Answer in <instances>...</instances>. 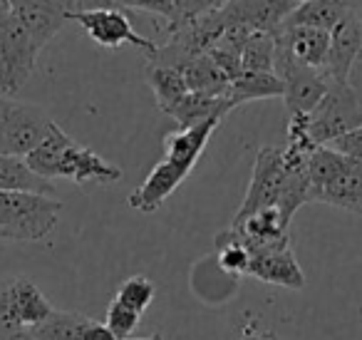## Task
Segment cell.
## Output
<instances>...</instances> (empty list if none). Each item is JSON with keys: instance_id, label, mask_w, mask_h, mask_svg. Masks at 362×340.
Masks as SVG:
<instances>
[{"instance_id": "6da1fadb", "label": "cell", "mask_w": 362, "mask_h": 340, "mask_svg": "<svg viewBox=\"0 0 362 340\" xmlns=\"http://www.w3.org/2000/svg\"><path fill=\"white\" fill-rule=\"evenodd\" d=\"M218 125H221V120H206L194 127H187V130H176L166 135V157L129 194V199H127L129 209L139 211V214H151V211L159 209L179 189L181 181L194 171L197 162L202 159V152L206 149L209 140H211Z\"/></svg>"}, {"instance_id": "7a4b0ae2", "label": "cell", "mask_w": 362, "mask_h": 340, "mask_svg": "<svg viewBox=\"0 0 362 340\" xmlns=\"http://www.w3.org/2000/svg\"><path fill=\"white\" fill-rule=\"evenodd\" d=\"M23 159L42 179H70L75 184H115L122 179V169L102 159L95 149L75 142L60 125H52L47 137Z\"/></svg>"}, {"instance_id": "3957f363", "label": "cell", "mask_w": 362, "mask_h": 340, "mask_svg": "<svg viewBox=\"0 0 362 340\" xmlns=\"http://www.w3.org/2000/svg\"><path fill=\"white\" fill-rule=\"evenodd\" d=\"M310 201L362 214V162L340 154L332 147L317 144L308 162Z\"/></svg>"}, {"instance_id": "277c9868", "label": "cell", "mask_w": 362, "mask_h": 340, "mask_svg": "<svg viewBox=\"0 0 362 340\" xmlns=\"http://www.w3.org/2000/svg\"><path fill=\"white\" fill-rule=\"evenodd\" d=\"M62 201L28 191H0V239L42 241L55 231Z\"/></svg>"}, {"instance_id": "5b68a950", "label": "cell", "mask_w": 362, "mask_h": 340, "mask_svg": "<svg viewBox=\"0 0 362 340\" xmlns=\"http://www.w3.org/2000/svg\"><path fill=\"white\" fill-rule=\"evenodd\" d=\"M362 127V102L347 82H327L320 105L308 115V135L315 144H332L337 137Z\"/></svg>"}, {"instance_id": "8992f818", "label": "cell", "mask_w": 362, "mask_h": 340, "mask_svg": "<svg viewBox=\"0 0 362 340\" xmlns=\"http://www.w3.org/2000/svg\"><path fill=\"white\" fill-rule=\"evenodd\" d=\"M37 45L13 16L0 23V95L16 97L33 77L37 65Z\"/></svg>"}, {"instance_id": "52a82bcc", "label": "cell", "mask_w": 362, "mask_h": 340, "mask_svg": "<svg viewBox=\"0 0 362 340\" xmlns=\"http://www.w3.org/2000/svg\"><path fill=\"white\" fill-rule=\"evenodd\" d=\"M67 21H75L90 40H95L102 47H110V50L132 45L146 52V57H151L156 52V42L149 40L146 35H139L132 28L124 11H119V8H90V11L67 13Z\"/></svg>"}, {"instance_id": "ba28073f", "label": "cell", "mask_w": 362, "mask_h": 340, "mask_svg": "<svg viewBox=\"0 0 362 340\" xmlns=\"http://www.w3.org/2000/svg\"><path fill=\"white\" fill-rule=\"evenodd\" d=\"M286 166H283V147H261L253 162V176L248 184L246 199L241 201L231 224H241L243 219L258 214L263 209H276L281 199Z\"/></svg>"}, {"instance_id": "9c48e42d", "label": "cell", "mask_w": 362, "mask_h": 340, "mask_svg": "<svg viewBox=\"0 0 362 340\" xmlns=\"http://www.w3.org/2000/svg\"><path fill=\"white\" fill-rule=\"evenodd\" d=\"M55 122L50 120L42 107L30 105V102H13V110L8 115L6 130H3V142H0V154L25 157L47 137L50 127Z\"/></svg>"}, {"instance_id": "30bf717a", "label": "cell", "mask_w": 362, "mask_h": 340, "mask_svg": "<svg viewBox=\"0 0 362 340\" xmlns=\"http://www.w3.org/2000/svg\"><path fill=\"white\" fill-rule=\"evenodd\" d=\"M228 239L238 241L248 256L268 254V251L288 249L291 239H288V226L283 224L278 209H263L258 214L243 219L241 224H231L223 229Z\"/></svg>"}, {"instance_id": "8fae6325", "label": "cell", "mask_w": 362, "mask_h": 340, "mask_svg": "<svg viewBox=\"0 0 362 340\" xmlns=\"http://www.w3.org/2000/svg\"><path fill=\"white\" fill-rule=\"evenodd\" d=\"M293 8V0H228L218 13L226 28L243 26L251 33H276Z\"/></svg>"}, {"instance_id": "7c38bea8", "label": "cell", "mask_w": 362, "mask_h": 340, "mask_svg": "<svg viewBox=\"0 0 362 340\" xmlns=\"http://www.w3.org/2000/svg\"><path fill=\"white\" fill-rule=\"evenodd\" d=\"M11 16L33 38L37 50L47 45L67 23V11L55 0H8Z\"/></svg>"}, {"instance_id": "4fadbf2b", "label": "cell", "mask_w": 362, "mask_h": 340, "mask_svg": "<svg viewBox=\"0 0 362 340\" xmlns=\"http://www.w3.org/2000/svg\"><path fill=\"white\" fill-rule=\"evenodd\" d=\"M362 45V16L357 11H350L335 28L330 30V42H327V55L322 72L327 80L347 82L355 55Z\"/></svg>"}, {"instance_id": "5bb4252c", "label": "cell", "mask_w": 362, "mask_h": 340, "mask_svg": "<svg viewBox=\"0 0 362 340\" xmlns=\"http://www.w3.org/2000/svg\"><path fill=\"white\" fill-rule=\"evenodd\" d=\"M246 276H253V278L263 280V283L281 285V288H291V290L305 288V273H303L300 264H298L291 246H288V249L251 256Z\"/></svg>"}, {"instance_id": "9a60e30c", "label": "cell", "mask_w": 362, "mask_h": 340, "mask_svg": "<svg viewBox=\"0 0 362 340\" xmlns=\"http://www.w3.org/2000/svg\"><path fill=\"white\" fill-rule=\"evenodd\" d=\"M273 35H276L278 45H281L296 62H300V65H305V67H313V70H322V67H325L330 33L315 30V28L281 26Z\"/></svg>"}, {"instance_id": "2e32d148", "label": "cell", "mask_w": 362, "mask_h": 340, "mask_svg": "<svg viewBox=\"0 0 362 340\" xmlns=\"http://www.w3.org/2000/svg\"><path fill=\"white\" fill-rule=\"evenodd\" d=\"M231 110H236V107H233V102L228 100V97L187 92V95L179 100V105L166 117H171V120L179 125V130H187V127H194L206 120H223Z\"/></svg>"}, {"instance_id": "e0dca14e", "label": "cell", "mask_w": 362, "mask_h": 340, "mask_svg": "<svg viewBox=\"0 0 362 340\" xmlns=\"http://www.w3.org/2000/svg\"><path fill=\"white\" fill-rule=\"evenodd\" d=\"M352 8L342 0H308L298 3L291 11V16L283 21L286 28H315V30L330 33Z\"/></svg>"}, {"instance_id": "ac0fdd59", "label": "cell", "mask_w": 362, "mask_h": 340, "mask_svg": "<svg viewBox=\"0 0 362 340\" xmlns=\"http://www.w3.org/2000/svg\"><path fill=\"white\" fill-rule=\"evenodd\" d=\"M0 191H28V194L52 196L55 186L52 181L35 174L23 157L0 154Z\"/></svg>"}, {"instance_id": "d6986e66", "label": "cell", "mask_w": 362, "mask_h": 340, "mask_svg": "<svg viewBox=\"0 0 362 340\" xmlns=\"http://www.w3.org/2000/svg\"><path fill=\"white\" fill-rule=\"evenodd\" d=\"M179 72L184 75L189 92H202V95H214V97H228V80L216 65H214L211 57L204 52V55L194 57V60L184 62L179 67Z\"/></svg>"}, {"instance_id": "ffe728a7", "label": "cell", "mask_w": 362, "mask_h": 340, "mask_svg": "<svg viewBox=\"0 0 362 340\" xmlns=\"http://www.w3.org/2000/svg\"><path fill=\"white\" fill-rule=\"evenodd\" d=\"M271 97H283V82L276 72H241L228 85V100L233 107Z\"/></svg>"}, {"instance_id": "44dd1931", "label": "cell", "mask_w": 362, "mask_h": 340, "mask_svg": "<svg viewBox=\"0 0 362 340\" xmlns=\"http://www.w3.org/2000/svg\"><path fill=\"white\" fill-rule=\"evenodd\" d=\"M144 80L146 85L151 87L156 97V105H159L161 115H169L179 100L187 95V82H184V75L174 67H164V65H156V62H149L144 70Z\"/></svg>"}, {"instance_id": "7402d4cb", "label": "cell", "mask_w": 362, "mask_h": 340, "mask_svg": "<svg viewBox=\"0 0 362 340\" xmlns=\"http://www.w3.org/2000/svg\"><path fill=\"white\" fill-rule=\"evenodd\" d=\"M90 320L92 318L85 313L52 308V313L35 328H30V333L35 340H82V333Z\"/></svg>"}, {"instance_id": "603a6c76", "label": "cell", "mask_w": 362, "mask_h": 340, "mask_svg": "<svg viewBox=\"0 0 362 340\" xmlns=\"http://www.w3.org/2000/svg\"><path fill=\"white\" fill-rule=\"evenodd\" d=\"M13 295H16L18 318H21L23 328H35L52 313L50 300L42 295V290L33 280L13 278Z\"/></svg>"}, {"instance_id": "cb8c5ba5", "label": "cell", "mask_w": 362, "mask_h": 340, "mask_svg": "<svg viewBox=\"0 0 362 340\" xmlns=\"http://www.w3.org/2000/svg\"><path fill=\"white\" fill-rule=\"evenodd\" d=\"M276 57V38L273 33H251L241 50L243 72H273Z\"/></svg>"}, {"instance_id": "d4e9b609", "label": "cell", "mask_w": 362, "mask_h": 340, "mask_svg": "<svg viewBox=\"0 0 362 340\" xmlns=\"http://www.w3.org/2000/svg\"><path fill=\"white\" fill-rule=\"evenodd\" d=\"M154 295H156L154 280L146 278V276H132V278H127L124 283L117 288L115 300H119L122 305H127V308L136 310V313L141 315L151 305Z\"/></svg>"}, {"instance_id": "484cf974", "label": "cell", "mask_w": 362, "mask_h": 340, "mask_svg": "<svg viewBox=\"0 0 362 340\" xmlns=\"http://www.w3.org/2000/svg\"><path fill=\"white\" fill-rule=\"evenodd\" d=\"M216 256H218V264H221V268L226 271V273H233V276L248 273V261H251L248 251L243 249L238 241L228 239L223 231L216 236Z\"/></svg>"}, {"instance_id": "4316f807", "label": "cell", "mask_w": 362, "mask_h": 340, "mask_svg": "<svg viewBox=\"0 0 362 340\" xmlns=\"http://www.w3.org/2000/svg\"><path fill=\"white\" fill-rule=\"evenodd\" d=\"M139 318L141 315L136 313V310L127 308V305H122L119 300L112 298V303L107 305L105 325L110 328V333L115 335L117 340H127L132 333H134L136 325H139Z\"/></svg>"}, {"instance_id": "83f0119b", "label": "cell", "mask_w": 362, "mask_h": 340, "mask_svg": "<svg viewBox=\"0 0 362 340\" xmlns=\"http://www.w3.org/2000/svg\"><path fill=\"white\" fill-rule=\"evenodd\" d=\"M16 330H23V323L18 318L16 295H13V278L0 280V335H11Z\"/></svg>"}, {"instance_id": "f1b7e54d", "label": "cell", "mask_w": 362, "mask_h": 340, "mask_svg": "<svg viewBox=\"0 0 362 340\" xmlns=\"http://www.w3.org/2000/svg\"><path fill=\"white\" fill-rule=\"evenodd\" d=\"M124 11H144V13H151V16L164 18L166 23L179 21L174 6H171V0H124Z\"/></svg>"}, {"instance_id": "f546056e", "label": "cell", "mask_w": 362, "mask_h": 340, "mask_svg": "<svg viewBox=\"0 0 362 340\" xmlns=\"http://www.w3.org/2000/svg\"><path fill=\"white\" fill-rule=\"evenodd\" d=\"M226 3L228 0H179V3H176V16H179V21H192V18L218 11V8H223Z\"/></svg>"}, {"instance_id": "4dcf8cb0", "label": "cell", "mask_w": 362, "mask_h": 340, "mask_svg": "<svg viewBox=\"0 0 362 340\" xmlns=\"http://www.w3.org/2000/svg\"><path fill=\"white\" fill-rule=\"evenodd\" d=\"M327 147H332V149L340 152V154L350 157V159H360L362 162V127H357V130L337 137V140L332 142V144H327Z\"/></svg>"}, {"instance_id": "1f68e13d", "label": "cell", "mask_w": 362, "mask_h": 340, "mask_svg": "<svg viewBox=\"0 0 362 340\" xmlns=\"http://www.w3.org/2000/svg\"><path fill=\"white\" fill-rule=\"evenodd\" d=\"M347 85H350V90L357 95V100L362 102V45H360V52L355 55V62H352L350 72H347Z\"/></svg>"}, {"instance_id": "d6a6232c", "label": "cell", "mask_w": 362, "mask_h": 340, "mask_svg": "<svg viewBox=\"0 0 362 340\" xmlns=\"http://www.w3.org/2000/svg\"><path fill=\"white\" fill-rule=\"evenodd\" d=\"M82 340H117V338L110 333V328H107L105 323L92 318L90 323H87L85 333H82Z\"/></svg>"}, {"instance_id": "836d02e7", "label": "cell", "mask_w": 362, "mask_h": 340, "mask_svg": "<svg viewBox=\"0 0 362 340\" xmlns=\"http://www.w3.org/2000/svg\"><path fill=\"white\" fill-rule=\"evenodd\" d=\"M13 102H16V97L0 95V142H3V130H6V122H8L11 110H13Z\"/></svg>"}, {"instance_id": "e575fe53", "label": "cell", "mask_w": 362, "mask_h": 340, "mask_svg": "<svg viewBox=\"0 0 362 340\" xmlns=\"http://www.w3.org/2000/svg\"><path fill=\"white\" fill-rule=\"evenodd\" d=\"M241 340H276V335L268 333V330H258V328H253V325H248V328H243Z\"/></svg>"}, {"instance_id": "d590c367", "label": "cell", "mask_w": 362, "mask_h": 340, "mask_svg": "<svg viewBox=\"0 0 362 340\" xmlns=\"http://www.w3.org/2000/svg\"><path fill=\"white\" fill-rule=\"evenodd\" d=\"M0 340H35L30 333V328H23V330H16L11 335H0Z\"/></svg>"}, {"instance_id": "8d00e7d4", "label": "cell", "mask_w": 362, "mask_h": 340, "mask_svg": "<svg viewBox=\"0 0 362 340\" xmlns=\"http://www.w3.org/2000/svg\"><path fill=\"white\" fill-rule=\"evenodd\" d=\"M345 6H350L352 11H357V13H362V0H342Z\"/></svg>"}, {"instance_id": "74e56055", "label": "cell", "mask_w": 362, "mask_h": 340, "mask_svg": "<svg viewBox=\"0 0 362 340\" xmlns=\"http://www.w3.org/2000/svg\"><path fill=\"white\" fill-rule=\"evenodd\" d=\"M127 340H164V335L154 333V335H149V338H127Z\"/></svg>"}, {"instance_id": "f35d334b", "label": "cell", "mask_w": 362, "mask_h": 340, "mask_svg": "<svg viewBox=\"0 0 362 340\" xmlns=\"http://www.w3.org/2000/svg\"><path fill=\"white\" fill-rule=\"evenodd\" d=\"M55 3H57V6H62L67 13H70V0H55Z\"/></svg>"}, {"instance_id": "ab89813d", "label": "cell", "mask_w": 362, "mask_h": 340, "mask_svg": "<svg viewBox=\"0 0 362 340\" xmlns=\"http://www.w3.org/2000/svg\"><path fill=\"white\" fill-rule=\"evenodd\" d=\"M293 3H296V6H298V3H308V0H293Z\"/></svg>"}, {"instance_id": "60d3db41", "label": "cell", "mask_w": 362, "mask_h": 340, "mask_svg": "<svg viewBox=\"0 0 362 340\" xmlns=\"http://www.w3.org/2000/svg\"><path fill=\"white\" fill-rule=\"evenodd\" d=\"M360 318H362V308H360Z\"/></svg>"}, {"instance_id": "b9f144b4", "label": "cell", "mask_w": 362, "mask_h": 340, "mask_svg": "<svg viewBox=\"0 0 362 340\" xmlns=\"http://www.w3.org/2000/svg\"><path fill=\"white\" fill-rule=\"evenodd\" d=\"M0 3H3V0H0Z\"/></svg>"}]
</instances>
